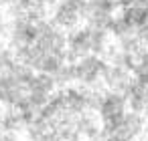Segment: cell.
Instances as JSON below:
<instances>
[]
</instances>
